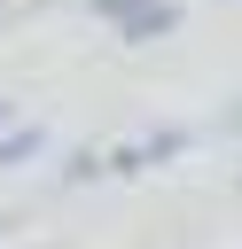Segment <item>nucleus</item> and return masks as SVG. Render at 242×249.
Here are the masks:
<instances>
[{"label":"nucleus","mask_w":242,"mask_h":249,"mask_svg":"<svg viewBox=\"0 0 242 249\" xmlns=\"http://www.w3.org/2000/svg\"><path fill=\"white\" fill-rule=\"evenodd\" d=\"M164 156H180V132H148V140L117 148V156H109V171H141V163H164Z\"/></svg>","instance_id":"2"},{"label":"nucleus","mask_w":242,"mask_h":249,"mask_svg":"<svg viewBox=\"0 0 242 249\" xmlns=\"http://www.w3.org/2000/svg\"><path fill=\"white\" fill-rule=\"evenodd\" d=\"M39 148H47V124H16V132H0V171L23 163V156H39Z\"/></svg>","instance_id":"3"},{"label":"nucleus","mask_w":242,"mask_h":249,"mask_svg":"<svg viewBox=\"0 0 242 249\" xmlns=\"http://www.w3.org/2000/svg\"><path fill=\"white\" fill-rule=\"evenodd\" d=\"M0 132H8V101H0Z\"/></svg>","instance_id":"6"},{"label":"nucleus","mask_w":242,"mask_h":249,"mask_svg":"<svg viewBox=\"0 0 242 249\" xmlns=\"http://www.w3.org/2000/svg\"><path fill=\"white\" fill-rule=\"evenodd\" d=\"M86 8H94V16H109V23H125V16L141 8V0H86Z\"/></svg>","instance_id":"4"},{"label":"nucleus","mask_w":242,"mask_h":249,"mask_svg":"<svg viewBox=\"0 0 242 249\" xmlns=\"http://www.w3.org/2000/svg\"><path fill=\"white\" fill-rule=\"evenodd\" d=\"M226 132H242V109H226Z\"/></svg>","instance_id":"5"},{"label":"nucleus","mask_w":242,"mask_h":249,"mask_svg":"<svg viewBox=\"0 0 242 249\" xmlns=\"http://www.w3.org/2000/svg\"><path fill=\"white\" fill-rule=\"evenodd\" d=\"M172 23H180V8H172V0H141V8L117 23V39H125V47H148V39H164Z\"/></svg>","instance_id":"1"}]
</instances>
